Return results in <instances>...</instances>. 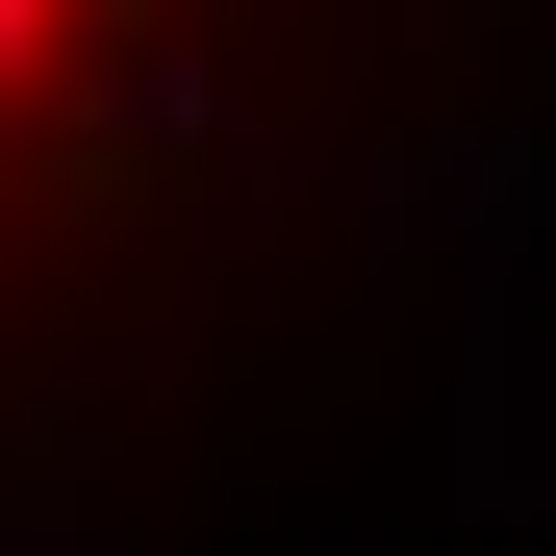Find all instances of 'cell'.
I'll list each match as a JSON object with an SVG mask.
<instances>
[{
  "label": "cell",
  "mask_w": 556,
  "mask_h": 556,
  "mask_svg": "<svg viewBox=\"0 0 556 556\" xmlns=\"http://www.w3.org/2000/svg\"><path fill=\"white\" fill-rule=\"evenodd\" d=\"M76 26H152V0H0V102H26V76H51Z\"/></svg>",
  "instance_id": "6da1fadb"
}]
</instances>
